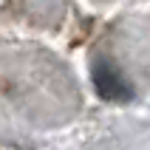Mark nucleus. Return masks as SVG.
Returning <instances> with one entry per match:
<instances>
[{
    "label": "nucleus",
    "mask_w": 150,
    "mask_h": 150,
    "mask_svg": "<svg viewBox=\"0 0 150 150\" xmlns=\"http://www.w3.org/2000/svg\"><path fill=\"white\" fill-rule=\"evenodd\" d=\"M93 82H96V88H99V93L105 99H127L130 96V85L108 62H99V65L93 68Z\"/></svg>",
    "instance_id": "nucleus-1"
}]
</instances>
